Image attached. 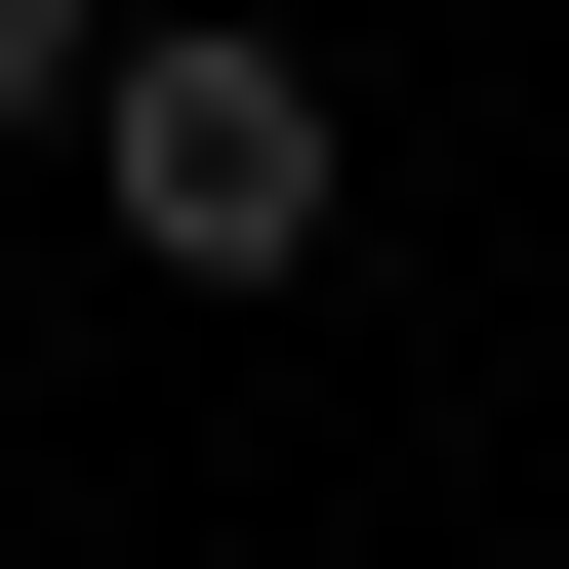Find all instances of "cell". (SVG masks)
Masks as SVG:
<instances>
[{"label":"cell","instance_id":"1","mask_svg":"<svg viewBox=\"0 0 569 569\" xmlns=\"http://www.w3.org/2000/svg\"><path fill=\"white\" fill-rule=\"evenodd\" d=\"M82 163H122V244H163V284H284L326 203H367V122H326V41L203 0V41H82Z\"/></svg>","mask_w":569,"mask_h":569},{"label":"cell","instance_id":"2","mask_svg":"<svg viewBox=\"0 0 569 569\" xmlns=\"http://www.w3.org/2000/svg\"><path fill=\"white\" fill-rule=\"evenodd\" d=\"M82 41H122V0H0V122H82Z\"/></svg>","mask_w":569,"mask_h":569}]
</instances>
